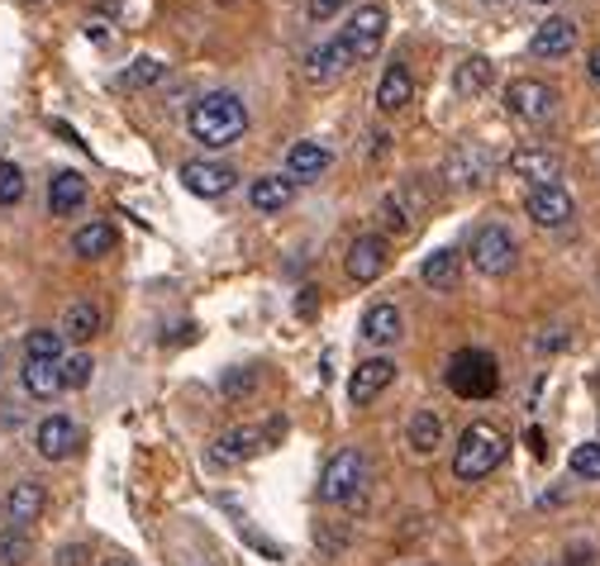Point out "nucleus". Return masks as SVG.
<instances>
[{
  "mask_svg": "<svg viewBox=\"0 0 600 566\" xmlns=\"http://www.w3.org/2000/svg\"><path fill=\"white\" fill-rule=\"evenodd\" d=\"M191 134L205 148H229L248 134V110L233 91H211L191 105Z\"/></svg>",
  "mask_w": 600,
  "mask_h": 566,
  "instance_id": "obj_1",
  "label": "nucleus"
},
{
  "mask_svg": "<svg viewBox=\"0 0 600 566\" xmlns=\"http://www.w3.org/2000/svg\"><path fill=\"white\" fill-rule=\"evenodd\" d=\"M505 457H511V438H505V429L477 419V424L463 429L458 447H453V477H458V481H487Z\"/></svg>",
  "mask_w": 600,
  "mask_h": 566,
  "instance_id": "obj_2",
  "label": "nucleus"
},
{
  "mask_svg": "<svg viewBox=\"0 0 600 566\" xmlns=\"http://www.w3.org/2000/svg\"><path fill=\"white\" fill-rule=\"evenodd\" d=\"M368 485H372L368 453H362V447H338L320 477V499L324 505H358V499L368 495Z\"/></svg>",
  "mask_w": 600,
  "mask_h": 566,
  "instance_id": "obj_3",
  "label": "nucleus"
},
{
  "mask_svg": "<svg viewBox=\"0 0 600 566\" xmlns=\"http://www.w3.org/2000/svg\"><path fill=\"white\" fill-rule=\"evenodd\" d=\"M443 381H448V390L463 395V400H491V395L501 390V366H495L491 352L463 348V352H453Z\"/></svg>",
  "mask_w": 600,
  "mask_h": 566,
  "instance_id": "obj_4",
  "label": "nucleus"
},
{
  "mask_svg": "<svg viewBox=\"0 0 600 566\" xmlns=\"http://www.w3.org/2000/svg\"><path fill=\"white\" fill-rule=\"evenodd\" d=\"M467 257L477 262V272L505 276V272H515V262H519V243L511 239L505 224H481V229L472 233V253Z\"/></svg>",
  "mask_w": 600,
  "mask_h": 566,
  "instance_id": "obj_5",
  "label": "nucleus"
},
{
  "mask_svg": "<svg viewBox=\"0 0 600 566\" xmlns=\"http://www.w3.org/2000/svg\"><path fill=\"white\" fill-rule=\"evenodd\" d=\"M505 105H511L515 120L525 124H548L557 115V91L539 82V76H515L511 86H505Z\"/></svg>",
  "mask_w": 600,
  "mask_h": 566,
  "instance_id": "obj_6",
  "label": "nucleus"
},
{
  "mask_svg": "<svg viewBox=\"0 0 600 566\" xmlns=\"http://www.w3.org/2000/svg\"><path fill=\"white\" fill-rule=\"evenodd\" d=\"M495 172V162H491V153L481 148V143H458L448 157H443V181H448L453 191H477V186H487Z\"/></svg>",
  "mask_w": 600,
  "mask_h": 566,
  "instance_id": "obj_7",
  "label": "nucleus"
},
{
  "mask_svg": "<svg viewBox=\"0 0 600 566\" xmlns=\"http://www.w3.org/2000/svg\"><path fill=\"white\" fill-rule=\"evenodd\" d=\"M386 38V5L382 0H368V5H358L353 15H348V29H344V44L353 48L358 62L376 58V48H382Z\"/></svg>",
  "mask_w": 600,
  "mask_h": 566,
  "instance_id": "obj_8",
  "label": "nucleus"
},
{
  "mask_svg": "<svg viewBox=\"0 0 600 566\" xmlns=\"http://www.w3.org/2000/svg\"><path fill=\"white\" fill-rule=\"evenodd\" d=\"M505 167H511V177L533 181V191L563 181V157L548 153V148H515L511 157H505Z\"/></svg>",
  "mask_w": 600,
  "mask_h": 566,
  "instance_id": "obj_9",
  "label": "nucleus"
},
{
  "mask_svg": "<svg viewBox=\"0 0 600 566\" xmlns=\"http://www.w3.org/2000/svg\"><path fill=\"white\" fill-rule=\"evenodd\" d=\"M272 433H277V429H257V424H243V429L219 433V438H215V453H211V462H219V467L248 462V457H257V453H263V447L272 443Z\"/></svg>",
  "mask_w": 600,
  "mask_h": 566,
  "instance_id": "obj_10",
  "label": "nucleus"
},
{
  "mask_svg": "<svg viewBox=\"0 0 600 566\" xmlns=\"http://www.w3.org/2000/svg\"><path fill=\"white\" fill-rule=\"evenodd\" d=\"M525 209L539 229H563V224H572V215H577V201H572L563 186H539L525 195Z\"/></svg>",
  "mask_w": 600,
  "mask_h": 566,
  "instance_id": "obj_11",
  "label": "nucleus"
},
{
  "mask_svg": "<svg viewBox=\"0 0 600 566\" xmlns=\"http://www.w3.org/2000/svg\"><path fill=\"white\" fill-rule=\"evenodd\" d=\"M76 443H82V429H76L68 414H48L34 433L38 457H48V462H68V457L76 453Z\"/></svg>",
  "mask_w": 600,
  "mask_h": 566,
  "instance_id": "obj_12",
  "label": "nucleus"
},
{
  "mask_svg": "<svg viewBox=\"0 0 600 566\" xmlns=\"http://www.w3.org/2000/svg\"><path fill=\"white\" fill-rule=\"evenodd\" d=\"M353 48L344 44V34L338 38H329V44H320V48H310V58H305V76L315 86H329V82H338L348 68H353Z\"/></svg>",
  "mask_w": 600,
  "mask_h": 566,
  "instance_id": "obj_13",
  "label": "nucleus"
},
{
  "mask_svg": "<svg viewBox=\"0 0 600 566\" xmlns=\"http://www.w3.org/2000/svg\"><path fill=\"white\" fill-rule=\"evenodd\" d=\"M344 272L353 276L358 286L376 281V276L386 272V239H376V233H362V239L348 243V257H344Z\"/></svg>",
  "mask_w": 600,
  "mask_h": 566,
  "instance_id": "obj_14",
  "label": "nucleus"
},
{
  "mask_svg": "<svg viewBox=\"0 0 600 566\" xmlns=\"http://www.w3.org/2000/svg\"><path fill=\"white\" fill-rule=\"evenodd\" d=\"M391 381H396V362H391V358L358 362V372L348 376V400H353V405H372L376 395L391 386Z\"/></svg>",
  "mask_w": 600,
  "mask_h": 566,
  "instance_id": "obj_15",
  "label": "nucleus"
},
{
  "mask_svg": "<svg viewBox=\"0 0 600 566\" xmlns=\"http://www.w3.org/2000/svg\"><path fill=\"white\" fill-rule=\"evenodd\" d=\"M420 215H424V195L415 186H391L382 195V219L391 233H410L420 224Z\"/></svg>",
  "mask_w": 600,
  "mask_h": 566,
  "instance_id": "obj_16",
  "label": "nucleus"
},
{
  "mask_svg": "<svg viewBox=\"0 0 600 566\" xmlns=\"http://www.w3.org/2000/svg\"><path fill=\"white\" fill-rule=\"evenodd\" d=\"M572 48H577V24H572L567 15L543 20L539 29H533V38H529V52H533V58H567Z\"/></svg>",
  "mask_w": 600,
  "mask_h": 566,
  "instance_id": "obj_17",
  "label": "nucleus"
},
{
  "mask_svg": "<svg viewBox=\"0 0 600 566\" xmlns=\"http://www.w3.org/2000/svg\"><path fill=\"white\" fill-rule=\"evenodd\" d=\"M181 181H187L191 195H201V201H215V195H229L239 177H233L229 167H219V162H187V167H181Z\"/></svg>",
  "mask_w": 600,
  "mask_h": 566,
  "instance_id": "obj_18",
  "label": "nucleus"
},
{
  "mask_svg": "<svg viewBox=\"0 0 600 566\" xmlns=\"http://www.w3.org/2000/svg\"><path fill=\"white\" fill-rule=\"evenodd\" d=\"M410 100H415V76H410V68H406V62H391V68L382 72V82H376V110L400 115Z\"/></svg>",
  "mask_w": 600,
  "mask_h": 566,
  "instance_id": "obj_19",
  "label": "nucleus"
},
{
  "mask_svg": "<svg viewBox=\"0 0 600 566\" xmlns=\"http://www.w3.org/2000/svg\"><path fill=\"white\" fill-rule=\"evenodd\" d=\"M44 505H48V495H44V485L38 481H15L10 485V495H5V515L15 529H29V523L44 515Z\"/></svg>",
  "mask_w": 600,
  "mask_h": 566,
  "instance_id": "obj_20",
  "label": "nucleus"
},
{
  "mask_svg": "<svg viewBox=\"0 0 600 566\" xmlns=\"http://www.w3.org/2000/svg\"><path fill=\"white\" fill-rule=\"evenodd\" d=\"M463 276V253L458 248H439V253H429L420 262V281L429 286V291H453Z\"/></svg>",
  "mask_w": 600,
  "mask_h": 566,
  "instance_id": "obj_21",
  "label": "nucleus"
},
{
  "mask_svg": "<svg viewBox=\"0 0 600 566\" xmlns=\"http://www.w3.org/2000/svg\"><path fill=\"white\" fill-rule=\"evenodd\" d=\"M400 334H406V324H400V310L386 305V300L362 314V338H368V344L391 348V344H400Z\"/></svg>",
  "mask_w": 600,
  "mask_h": 566,
  "instance_id": "obj_22",
  "label": "nucleus"
},
{
  "mask_svg": "<svg viewBox=\"0 0 600 566\" xmlns=\"http://www.w3.org/2000/svg\"><path fill=\"white\" fill-rule=\"evenodd\" d=\"M329 148L324 143H296L291 153H286V177L291 181H315V177H324L329 172Z\"/></svg>",
  "mask_w": 600,
  "mask_h": 566,
  "instance_id": "obj_23",
  "label": "nucleus"
},
{
  "mask_svg": "<svg viewBox=\"0 0 600 566\" xmlns=\"http://www.w3.org/2000/svg\"><path fill=\"white\" fill-rule=\"evenodd\" d=\"M296 201V181L291 177H257L253 186H248V205L263 209V215H277Z\"/></svg>",
  "mask_w": 600,
  "mask_h": 566,
  "instance_id": "obj_24",
  "label": "nucleus"
},
{
  "mask_svg": "<svg viewBox=\"0 0 600 566\" xmlns=\"http://www.w3.org/2000/svg\"><path fill=\"white\" fill-rule=\"evenodd\" d=\"M24 390L34 395V400H53L58 390H68L62 386V362H44V358H24Z\"/></svg>",
  "mask_w": 600,
  "mask_h": 566,
  "instance_id": "obj_25",
  "label": "nucleus"
},
{
  "mask_svg": "<svg viewBox=\"0 0 600 566\" xmlns=\"http://www.w3.org/2000/svg\"><path fill=\"white\" fill-rule=\"evenodd\" d=\"M72 253L76 257H110L115 253V224L110 219H91L72 233Z\"/></svg>",
  "mask_w": 600,
  "mask_h": 566,
  "instance_id": "obj_26",
  "label": "nucleus"
},
{
  "mask_svg": "<svg viewBox=\"0 0 600 566\" xmlns=\"http://www.w3.org/2000/svg\"><path fill=\"white\" fill-rule=\"evenodd\" d=\"M86 205V177L82 172H58L48 181V209L53 215H72V209Z\"/></svg>",
  "mask_w": 600,
  "mask_h": 566,
  "instance_id": "obj_27",
  "label": "nucleus"
},
{
  "mask_svg": "<svg viewBox=\"0 0 600 566\" xmlns=\"http://www.w3.org/2000/svg\"><path fill=\"white\" fill-rule=\"evenodd\" d=\"M406 443H410L415 457H434L439 447H443V424H439V414H434V410H415L410 429H406Z\"/></svg>",
  "mask_w": 600,
  "mask_h": 566,
  "instance_id": "obj_28",
  "label": "nucleus"
},
{
  "mask_svg": "<svg viewBox=\"0 0 600 566\" xmlns=\"http://www.w3.org/2000/svg\"><path fill=\"white\" fill-rule=\"evenodd\" d=\"M96 334H100V310L91 305V300H72L68 314H62V338H72V344H91Z\"/></svg>",
  "mask_w": 600,
  "mask_h": 566,
  "instance_id": "obj_29",
  "label": "nucleus"
},
{
  "mask_svg": "<svg viewBox=\"0 0 600 566\" xmlns=\"http://www.w3.org/2000/svg\"><path fill=\"white\" fill-rule=\"evenodd\" d=\"M29 557H34L29 529H15V523H5V529H0V566H24Z\"/></svg>",
  "mask_w": 600,
  "mask_h": 566,
  "instance_id": "obj_30",
  "label": "nucleus"
},
{
  "mask_svg": "<svg viewBox=\"0 0 600 566\" xmlns=\"http://www.w3.org/2000/svg\"><path fill=\"white\" fill-rule=\"evenodd\" d=\"M163 76H167V68H163L158 58H134L120 72V91H148V86H158Z\"/></svg>",
  "mask_w": 600,
  "mask_h": 566,
  "instance_id": "obj_31",
  "label": "nucleus"
},
{
  "mask_svg": "<svg viewBox=\"0 0 600 566\" xmlns=\"http://www.w3.org/2000/svg\"><path fill=\"white\" fill-rule=\"evenodd\" d=\"M487 82H491V62L487 58H467L463 68L453 72V91H458V96H477Z\"/></svg>",
  "mask_w": 600,
  "mask_h": 566,
  "instance_id": "obj_32",
  "label": "nucleus"
},
{
  "mask_svg": "<svg viewBox=\"0 0 600 566\" xmlns=\"http://www.w3.org/2000/svg\"><path fill=\"white\" fill-rule=\"evenodd\" d=\"M24 358L62 362V334H53V328H34V334L24 338Z\"/></svg>",
  "mask_w": 600,
  "mask_h": 566,
  "instance_id": "obj_33",
  "label": "nucleus"
},
{
  "mask_svg": "<svg viewBox=\"0 0 600 566\" xmlns=\"http://www.w3.org/2000/svg\"><path fill=\"white\" fill-rule=\"evenodd\" d=\"M567 467H572V477H581V481H600V438L572 447V462Z\"/></svg>",
  "mask_w": 600,
  "mask_h": 566,
  "instance_id": "obj_34",
  "label": "nucleus"
},
{
  "mask_svg": "<svg viewBox=\"0 0 600 566\" xmlns=\"http://www.w3.org/2000/svg\"><path fill=\"white\" fill-rule=\"evenodd\" d=\"M91 372H96V362H91L86 352H72V358H62V386L82 390V386H91Z\"/></svg>",
  "mask_w": 600,
  "mask_h": 566,
  "instance_id": "obj_35",
  "label": "nucleus"
},
{
  "mask_svg": "<svg viewBox=\"0 0 600 566\" xmlns=\"http://www.w3.org/2000/svg\"><path fill=\"white\" fill-rule=\"evenodd\" d=\"M24 201V172L15 162H0V205H20Z\"/></svg>",
  "mask_w": 600,
  "mask_h": 566,
  "instance_id": "obj_36",
  "label": "nucleus"
},
{
  "mask_svg": "<svg viewBox=\"0 0 600 566\" xmlns=\"http://www.w3.org/2000/svg\"><path fill=\"white\" fill-rule=\"evenodd\" d=\"M257 386V372H248V366H239V372H229L225 381H219V390L229 395V400H239V395H248Z\"/></svg>",
  "mask_w": 600,
  "mask_h": 566,
  "instance_id": "obj_37",
  "label": "nucleus"
},
{
  "mask_svg": "<svg viewBox=\"0 0 600 566\" xmlns=\"http://www.w3.org/2000/svg\"><path fill=\"white\" fill-rule=\"evenodd\" d=\"M344 5H348V0H305V15L324 24V20H334Z\"/></svg>",
  "mask_w": 600,
  "mask_h": 566,
  "instance_id": "obj_38",
  "label": "nucleus"
},
{
  "mask_svg": "<svg viewBox=\"0 0 600 566\" xmlns=\"http://www.w3.org/2000/svg\"><path fill=\"white\" fill-rule=\"evenodd\" d=\"M563 344H567V338H563V328H548V334L539 338V348H543V352H557Z\"/></svg>",
  "mask_w": 600,
  "mask_h": 566,
  "instance_id": "obj_39",
  "label": "nucleus"
},
{
  "mask_svg": "<svg viewBox=\"0 0 600 566\" xmlns=\"http://www.w3.org/2000/svg\"><path fill=\"white\" fill-rule=\"evenodd\" d=\"M82 557H86V547H68V552L58 557V566H82Z\"/></svg>",
  "mask_w": 600,
  "mask_h": 566,
  "instance_id": "obj_40",
  "label": "nucleus"
},
{
  "mask_svg": "<svg viewBox=\"0 0 600 566\" xmlns=\"http://www.w3.org/2000/svg\"><path fill=\"white\" fill-rule=\"evenodd\" d=\"M529 447H533V457H543V453H548V447H543V433H539V429H529Z\"/></svg>",
  "mask_w": 600,
  "mask_h": 566,
  "instance_id": "obj_41",
  "label": "nucleus"
},
{
  "mask_svg": "<svg viewBox=\"0 0 600 566\" xmlns=\"http://www.w3.org/2000/svg\"><path fill=\"white\" fill-rule=\"evenodd\" d=\"M586 72H591V82H596V86H600V48H596V52H591V62H586Z\"/></svg>",
  "mask_w": 600,
  "mask_h": 566,
  "instance_id": "obj_42",
  "label": "nucleus"
},
{
  "mask_svg": "<svg viewBox=\"0 0 600 566\" xmlns=\"http://www.w3.org/2000/svg\"><path fill=\"white\" fill-rule=\"evenodd\" d=\"M100 566H134V562H129V557H106Z\"/></svg>",
  "mask_w": 600,
  "mask_h": 566,
  "instance_id": "obj_43",
  "label": "nucleus"
},
{
  "mask_svg": "<svg viewBox=\"0 0 600 566\" xmlns=\"http://www.w3.org/2000/svg\"><path fill=\"white\" fill-rule=\"evenodd\" d=\"M533 5H553V0H533Z\"/></svg>",
  "mask_w": 600,
  "mask_h": 566,
  "instance_id": "obj_44",
  "label": "nucleus"
},
{
  "mask_svg": "<svg viewBox=\"0 0 600 566\" xmlns=\"http://www.w3.org/2000/svg\"><path fill=\"white\" fill-rule=\"evenodd\" d=\"M487 5H505V0H487Z\"/></svg>",
  "mask_w": 600,
  "mask_h": 566,
  "instance_id": "obj_45",
  "label": "nucleus"
},
{
  "mask_svg": "<svg viewBox=\"0 0 600 566\" xmlns=\"http://www.w3.org/2000/svg\"><path fill=\"white\" fill-rule=\"evenodd\" d=\"M0 366H5V358H0ZM0 376H5V372H0Z\"/></svg>",
  "mask_w": 600,
  "mask_h": 566,
  "instance_id": "obj_46",
  "label": "nucleus"
}]
</instances>
